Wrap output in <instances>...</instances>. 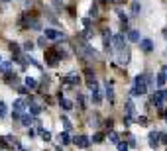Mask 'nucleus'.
<instances>
[{"mask_svg": "<svg viewBox=\"0 0 167 151\" xmlns=\"http://www.w3.org/2000/svg\"><path fill=\"white\" fill-rule=\"evenodd\" d=\"M148 92V83H145V73L144 75H138L134 79V86H132V94L134 96H142Z\"/></svg>", "mask_w": 167, "mask_h": 151, "instance_id": "f257e3e1", "label": "nucleus"}, {"mask_svg": "<svg viewBox=\"0 0 167 151\" xmlns=\"http://www.w3.org/2000/svg\"><path fill=\"white\" fill-rule=\"evenodd\" d=\"M110 43H114V49L116 51L124 49V43H126V39H124V31H122V34H116L114 37H110Z\"/></svg>", "mask_w": 167, "mask_h": 151, "instance_id": "f03ea898", "label": "nucleus"}, {"mask_svg": "<svg viewBox=\"0 0 167 151\" xmlns=\"http://www.w3.org/2000/svg\"><path fill=\"white\" fill-rule=\"evenodd\" d=\"M71 141L77 145V147H81V149H87V147H89V143H90L87 136H77V137H73Z\"/></svg>", "mask_w": 167, "mask_h": 151, "instance_id": "7ed1b4c3", "label": "nucleus"}, {"mask_svg": "<svg viewBox=\"0 0 167 151\" xmlns=\"http://www.w3.org/2000/svg\"><path fill=\"white\" fill-rule=\"evenodd\" d=\"M128 61H130V49H128V47H124V49L118 51V63H120V65H126Z\"/></svg>", "mask_w": 167, "mask_h": 151, "instance_id": "20e7f679", "label": "nucleus"}, {"mask_svg": "<svg viewBox=\"0 0 167 151\" xmlns=\"http://www.w3.org/2000/svg\"><path fill=\"white\" fill-rule=\"evenodd\" d=\"M24 110H26V102L24 100H16L14 102V118H20Z\"/></svg>", "mask_w": 167, "mask_h": 151, "instance_id": "39448f33", "label": "nucleus"}, {"mask_svg": "<svg viewBox=\"0 0 167 151\" xmlns=\"http://www.w3.org/2000/svg\"><path fill=\"white\" fill-rule=\"evenodd\" d=\"M140 49H142L144 53H152L153 51V41L152 39H142L140 41Z\"/></svg>", "mask_w": 167, "mask_h": 151, "instance_id": "423d86ee", "label": "nucleus"}, {"mask_svg": "<svg viewBox=\"0 0 167 151\" xmlns=\"http://www.w3.org/2000/svg\"><path fill=\"white\" fill-rule=\"evenodd\" d=\"M45 37L47 39H65V35L57 30H45Z\"/></svg>", "mask_w": 167, "mask_h": 151, "instance_id": "0eeeda50", "label": "nucleus"}, {"mask_svg": "<svg viewBox=\"0 0 167 151\" xmlns=\"http://www.w3.org/2000/svg\"><path fill=\"white\" fill-rule=\"evenodd\" d=\"M63 80H65V83H67V84H79V83H81V79H79V75H75V73H69V75H67V77H65V79H63Z\"/></svg>", "mask_w": 167, "mask_h": 151, "instance_id": "6e6552de", "label": "nucleus"}, {"mask_svg": "<svg viewBox=\"0 0 167 151\" xmlns=\"http://www.w3.org/2000/svg\"><path fill=\"white\" fill-rule=\"evenodd\" d=\"M149 145L157 147L159 145V132H149Z\"/></svg>", "mask_w": 167, "mask_h": 151, "instance_id": "1a4fd4ad", "label": "nucleus"}, {"mask_svg": "<svg viewBox=\"0 0 167 151\" xmlns=\"http://www.w3.org/2000/svg\"><path fill=\"white\" fill-rule=\"evenodd\" d=\"M20 118H22V126H24V128H30L31 124H35V120H34L30 114H24V116H20Z\"/></svg>", "mask_w": 167, "mask_h": 151, "instance_id": "9d476101", "label": "nucleus"}, {"mask_svg": "<svg viewBox=\"0 0 167 151\" xmlns=\"http://www.w3.org/2000/svg\"><path fill=\"white\" fill-rule=\"evenodd\" d=\"M134 114H136V110H134V102H132V100H128V102H126V116L134 118Z\"/></svg>", "mask_w": 167, "mask_h": 151, "instance_id": "9b49d317", "label": "nucleus"}, {"mask_svg": "<svg viewBox=\"0 0 167 151\" xmlns=\"http://www.w3.org/2000/svg\"><path fill=\"white\" fill-rule=\"evenodd\" d=\"M145 83H148V90H153L155 88V80L149 73H145Z\"/></svg>", "mask_w": 167, "mask_h": 151, "instance_id": "f8f14e48", "label": "nucleus"}, {"mask_svg": "<svg viewBox=\"0 0 167 151\" xmlns=\"http://www.w3.org/2000/svg\"><path fill=\"white\" fill-rule=\"evenodd\" d=\"M59 102H61V108H63V110H73V102H71V100L59 98Z\"/></svg>", "mask_w": 167, "mask_h": 151, "instance_id": "ddd939ff", "label": "nucleus"}, {"mask_svg": "<svg viewBox=\"0 0 167 151\" xmlns=\"http://www.w3.org/2000/svg\"><path fill=\"white\" fill-rule=\"evenodd\" d=\"M30 114L31 116H40L41 114V106L40 104H30Z\"/></svg>", "mask_w": 167, "mask_h": 151, "instance_id": "4468645a", "label": "nucleus"}, {"mask_svg": "<svg viewBox=\"0 0 167 151\" xmlns=\"http://www.w3.org/2000/svg\"><path fill=\"white\" fill-rule=\"evenodd\" d=\"M128 39H130V41H134V43H136V41H140V31H138V30L128 31Z\"/></svg>", "mask_w": 167, "mask_h": 151, "instance_id": "2eb2a0df", "label": "nucleus"}, {"mask_svg": "<svg viewBox=\"0 0 167 151\" xmlns=\"http://www.w3.org/2000/svg\"><path fill=\"white\" fill-rule=\"evenodd\" d=\"M59 139H61V143H63V145L71 143V136H69V132H63V133H59Z\"/></svg>", "mask_w": 167, "mask_h": 151, "instance_id": "dca6fc26", "label": "nucleus"}, {"mask_svg": "<svg viewBox=\"0 0 167 151\" xmlns=\"http://www.w3.org/2000/svg\"><path fill=\"white\" fill-rule=\"evenodd\" d=\"M0 69H2V73H10V69H12V61H2Z\"/></svg>", "mask_w": 167, "mask_h": 151, "instance_id": "f3484780", "label": "nucleus"}, {"mask_svg": "<svg viewBox=\"0 0 167 151\" xmlns=\"http://www.w3.org/2000/svg\"><path fill=\"white\" fill-rule=\"evenodd\" d=\"M26 86H28V88H37V80L28 77V79H26Z\"/></svg>", "mask_w": 167, "mask_h": 151, "instance_id": "a211bd4d", "label": "nucleus"}, {"mask_svg": "<svg viewBox=\"0 0 167 151\" xmlns=\"http://www.w3.org/2000/svg\"><path fill=\"white\" fill-rule=\"evenodd\" d=\"M155 94H157V96H159V98L163 100V102H167V88H163V86H161V88H159Z\"/></svg>", "mask_w": 167, "mask_h": 151, "instance_id": "6ab92c4d", "label": "nucleus"}, {"mask_svg": "<svg viewBox=\"0 0 167 151\" xmlns=\"http://www.w3.org/2000/svg\"><path fill=\"white\" fill-rule=\"evenodd\" d=\"M140 12H142V6H140V2H134V4H132V16H138Z\"/></svg>", "mask_w": 167, "mask_h": 151, "instance_id": "aec40b11", "label": "nucleus"}, {"mask_svg": "<svg viewBox=\"0 0 167 151\" xmlns=\"http://www.w3.org/2000/svg\"><path fill=\"white\" fill-rule=\"evenodd\" d=\"M155 83H157V86H159V88H161V86H163V84L167 83V79H165V77H163V75H161V73H159V75H157V77H155Z\"/></svg>", "mask_w": 167, "mask_h": 151, "instance_id": "412c9836", "label": "nucleus"}, {"mask_svg": "<svg viewBox=\"0 0 167 151\" xmlns=\"http://www.w3.org/2000/svg\"><path fill=\"white\" fill-rule=\"evenodd\" d=\"M10 51H12V53H16V55H18V53H20V45H18V43H16V41H10Z\"/></svg>", "mask_w": 167, "mask_h": 151, "instance_id": "4be33fe9", "label": "nucleus"}, {"mask_svg": "<svg viewBox=\"0 0 167 151\" xmlns=\"http://www.w3.org/2000/svg\"><path fill=\"white\" fill-rule=\"evenodd\" d=\"M93 141L94 143H100V141H104V133H100V132H96L94 136H93Z\"/></svg>", "mask_w": 167, "mask_h": 151, "instance_id": "5701e85b", "label": "nucleus"}, {"mask_svg": "<svg viewBox=\"0 0 167 151\" xmlns=\"http://www.w3.org/2000/svg\"><path fill=\"white\" fill-rule=\"evenodd\" d=\"M6 114H8V108H6V104H4L2 100H0V118H6Z\"/></svg>", "mask_w": 167, "mask_h": 151, "instance_id": "b1692460", "label": "nucleus"}, {"mask_svg": "<svg viewBox=\"0 0 167 151\" xmlns=\"http://www.w3.org/2000/svg\"><path fill=\"white\" fill-rule=\"evenodd\" d=\"M108 139H110L112 143H118V141H120V137H118L116 132H110V133H108Z\"/></svg>", "mask_w": 167, "mask_h": 151, "instance_id": "393cba45", "label": "nucleus"}, {"mask_svg": "<svg viewBox=\"0 0 167 151\" xmlns=\"http://www.w3.org/2000/svg\"><path fill=\"white\" fill-rule=\"evenodd\" d=\"M106 96H108L110 102L114 100V90H112V86H106Z\"/></svg>", "mask_w": 167, "mask_h": 151, "instance_id": "a878e982", "label": "nucleus"}, {"mask_svg": "<svg viewBox=\"0 0 167 151\" xmlns=\"http://www.w3.org/2000/svg\"><path fill=\"white\" fill-rule=\"evenodd\" d=\"M136 122L140 124V126H148V124H149V122H148V118H145V116H138V120H136Z\"/></svg>", "mask_w": 167, "mask_h": 151, "instance_id": "bb28decb", "label": "nucleus"}, {"mask_svg": "<svg viewBox=\"0 0 167 151\" xmlns=\"http://www.w3.org/2000/svg\"><path fill=\"white\" fill-rule=\"evenodd\" d=\"M41 139H45V141H49V139H51V133L47 132V129H44V132H41Z\"/></svg>", "mask_w": 167, "mask_h": 151, "instance_id": "cd10ccee", "label": "nucleus"}, {"mask_svg": "<svg viewBox=\"0 0 167 151\" xmlns=\"http://www.w3.org/2000/svg\"><path fill=\"white\" fill-rule=\"evenodd\" d=\"M31 49H34V43H31V41H26V43H24V51H31Z\"/></svg>", "mask_w": 167, "mask_h": 151, "instance_id": "c85d7f7f", "label": "nucleus"}, {"mask_svg": "<svg viewBox=\"0 0 167 151\" xmlns=\"http://www.w3.org/2000/svg\"><path fill=\"white\" fill-rule=\"evenodd\" d=\"M61 122H63V126H65V129L69 132V129H71V122H69L67 118H61Z\"/></svg>", "mask_w": 167, "mask_h": 151, "instance_id": "c756f323", "label": "nucleus"}, {"mask_svg": "<svg viewBox=\"0 0 167 151\" xmlns=\"http://www.w3.org/2000/svg\"><path fill=\"white\" fill-rule=\"evenodd\" d=\"M90 16H93V18L98 16V8H96V4H93V8H90Z\"/></svg>", "mask_w": 167, "mask_h": 151, "instance_id": "7c9ffc66", "label": "nucleus"}, {"mask_svg": "<svg viewBox=\"0 0 167 151\" xmlns=\"http://www.w3.org/2000/svg\"><path fill=\"white\" fill-rule=\"evenodd\" d=\"M112 126H114V122H112L110 118H108V120H104V128L106 129H112Z\"/></svg>", "mask_w": 167, "mask_h": 151, "instance_id": "2f4dec72", "label": "nucleus"}, {"mask_svg": "<svg viewBox=\"0 0 167 151\" xmlns=\"http://www.w3.org/2000/svg\"><path fill=\"white\" fill-rule=\"evenodd\" d=\"M18 92H20V94H28V92H30V88L24 84V86H20V88H18Z\"/></svg>", "mask_w": 167, "mask_h": 151, "instance_id": "473e14b6", "label": "nucleus"}, {"mask_svg": "<svg viewBox=\"0 0 167 151\" xmlns=\"http://www.w3.org/2000/svg\"><path fill=\"white\" fill-rule=\"evenodd\" d=\"M90 35H93V31H90V30H85L83 34H81V37H85V39H89Z\"/></svg>", "mask_w": 167, "mask_h": 151, "instance_id": "72a5a7b5", "label": "nucleus"}, {"mask_svg": "<svg viewBox=\"0 0 167 151\" xmlns=\"http://www.w3.org/2000/svg\"><path fill=\"white\" fill-rule=\"evenodd\" d=\"M128 143H130L132 147H136V145H138V141L134 139V136H128Z\"/></svg>", "mask_w": 167, "mask_h": 151, "instance_id": "f704fd0d", "label": "nucleus"}, {"mask_svg": "<svg viewBox=\"0 0 167 151\" xmlns=\"http://www.w3.org/2000/svg\"><path fill=\"white\" fill-rule=\"evenodd\" d=\"M159 141L167 145V133H159Z\"/></svg>", "mask_w": 167, "mask_h": 151, "instance_id": "c9c22d12", "label": "nucleus"}, {"mask_svg": "<svg viewBox=\"0 0 167 151\" xmlns=\"http://www.w3.org/2000/svg\"><path fill=\"white\" fill-rule=\"evenodd\" d=\"M118 149H120V151H128V145L122 143V141H118Z\"/></svg>", "mask_w": 167, "mask_h": 151, "instance_id": "e433bc0d", "label": "nucleus"}, {"mask_svg": "<svg viewBox=\"0 0 167 151\" xmlns=\"http://www.w3.org/2000/svg\"><path fill=\"white\" fill-rule=\"evenodd\" d=\"M53 6H55V8L59 10V8L63 6V0H53Z\"/></svg>", "mask_w": 167, "mask_h": 151, "instance_id": "4c0bfd02", "label": "nucleus"}, {"mask_svg": "<svg viewBox=\"0 0 167 151\" xmlns=\"http://www.w3.org/2000/svg\"><path fill=\"white\" fill-rule=\"evenodd\" d=\"M0 147H8V141H6V137H0Z\"/></svg>", "mask_w": 167, "mask_h": 151, "instance_id": "58836bf2", "label": "nucleus"}, {"mask_svg": "<svg viewBox=\"0 0 167 151\" xmlns=\"http://www.w3.org/2000/svg\"><path fill=\"white\" fill-rule=\"evenodd\" d=\"M37 45H40V47H45V37H40V39H37Z\"/></svg>", "mask_w": 167, "mask_h": 151, "instance_id": "ea45409f", "label": "nucleus"}, {"mask_svg": "<svg viewBox=\"0 0 167 151\" xmlns=\"http://www.w3.org/2000/svg\"><path fill=\"white\" fill-rule=\"evenodd\" d=\"M79 108H85V98L79 94Z\"/></svg>", "mask_w": 167, "mask_h": 151, "instance_id": "a19ab883", "label": "nucleus"}, {"mask_svg": "<svg viewBox=\"0 0 167 151\" xmlns=\"http://www.w3.org/2000/svg\"><path fill=\"white\" fill-rule=\"evenodd\" d=\"M161 75L167 79V65H163V67H161Z\"/></svg>", "mask_w": 167, "mask_h": 151, "instance_id": "79ce46f5", "label": "nucleus"}, {"mask_svg": "<svg viewBox=\"0 0 167 151\" xmlns=\"http://www.w3.org/2000/svg\"><path fill=\"white\" fill-rule=\"evenodd\" d=\"M110 2H112V4H122L124 0H110Z\"/></svg>", "mask_w": 167, "mask_h": 151, "instance_id": "37998d69", "label": "nucleus"}, {"mask_svg": "<svg viewBox=\"0 0 167 151\" xmlns=\"http://www.w3.org/2000/svg\"><path fill=\"white\" fill-rule=\"evenodd\" d=\"M163 35H165V37H167V30H165V31H163Z\"/></svg>", "mask_w": 167, "mask_h": 151, "instance_id": "c03bdc74", "label": "nucleus"}, {"mask_svg": "<svg viewBox=\"0 0 167 151\" xmlns=\"http://www.w3.org/2000/svg\"><path fill=\"white\" fill-rule=\"evenodd\" d=\"M0 2H8V0H0Z\"/></svg>", "mask_w": 167, "mask_h": 151, "instance_id": "a18cd8bd", "label": "nucleus"}, {"mask_svg": "<svg viewBox=\"0 0 167 151\" xmlns=\"http://www.w3.org/2000/svg\"><path fill=\"white\" fill-rule=\"evenodd\" d=\"M0 65H2V57H0Z\"/></svg>", "mask_w": 167, "mask_h": 151, "instance_id": "49530a36", "label": "nucleus"}]
</instances>
